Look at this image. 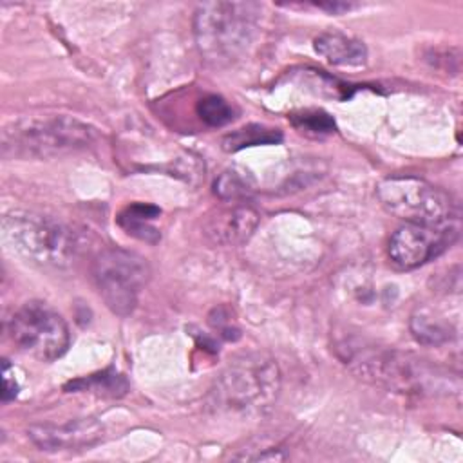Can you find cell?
I'll use <instances>...</instances> for the list:
<instances>
[{
  "label": "cell",
  "mask_w": 463,
  "mask_h": 463,
  "mask_svg": "<svg viewBox=\"0 0 463 463\" xmlns=\"http://www.w3.org/2000/svg\"><path fill=\"white\" fill-rule=\"evenodd\" d=\"M279 391L280 371L277 362L262 353H248L230 360L213 382L208 402L222 412L264 414L273 407Z\"/></svg>",
  "instance_id": "6da1fadb"
},
{
  "label": "cell",
  "mask_w": 463,
  "mask_h": 463,
  "mask_svg": "<svg viewBox=\"0 0 463 463\" xmlns=\"http://www.w3.org/2000/svg\"><path fill=\"white\" fill-rule=\"evenodd\" d=\"M262 7L255 2H204L194 14L201 56L212 65H230L251 45Z\"/></svg>",
  "instance_id": "7a4b0ae2"
},
{
  "label": "cell",
  "mask_w": 463,
  "mask_h": 463,
  "mask_svg": "<svg viewBox=\"0 0 463 463\" xmlns=\"http://www.w3.org/2000/svg\"><path fill=\"white\" fill-rule=\"evenodd\" d=\"M96 130L71 116H31L2 128V156L7 159H49L90 146Z\"/></svg>",
  "instance_id": "3957f363"
},
{
  "label": "cell",
  "mask_w": 463,
  "mask_h": 463,
  "mask_svg": "<svg viewBox=\"0 0 463 463\" xmlns=\"http://www.w3.org/2000/svg\"><path fill=\"white\" fill-rule=\"evenodd\" d=\"M345 364L369 382L407 394L450 392V378L445 371L427 364L409 353L394 349H376L367 345H347Z\"/></svg>",
  "instance_id": "277c9868"
},
{
  "label": "cell",
  "mask_w": 463,
  "mask_h": 463,
  "mask_svg": "<svg viewBox=\"0 0 463 463\" xmlns=\"http://www.w3.org/2000/svg\"><path fill=\"white\" fill-rule=\"evenodd\" d=\"M4 244L14 255L40 268H69L78 255V241L71 228L52 217L13 210L2 217Z\"/></svg>",
  "instance_id": "5b68a950"
},
{
  "label": "cell",
  "mask_w": 463,
  "mask_h": 463,
  "mask_svg": "<svg viewBox=\"0 0 463 463\" xmlns=\"http://www.w3.org/2000/svg\"><path fill=\"white\" fill-rule=\"evenodd\" d=\"M376 197L385 212L409 222L439 226L452 222L456 206L447 192L414 175H392L376 184Z\"/></svg>",
  "instance_id": "8992f818"
},
{
  "label": "cell",
  "mask_w": 463,
  "mask_h": 463,
  "mask_svg": "<svg viewBox=\"0 0 463 463\" xmlns=\"http://www.w3.org/2000/svg\"><path fill=\"white\" fill-rule=\"evenodd\" d=\"M94 286L105 306L118 317H128L150 279L145 257L125 248L101 250L90 266Z\"/></svg>",
  "instance_id": "52a82bcc"
},
{
  "label": "cell",
  "mask_w": 463,
  "mask_h": 463,
  "mask_svg": "<svg viewBox=\"0 0 463 463\" xmlns=\"http://www.w3.org/2000/svg\"><path fill=\"white\" fill-rule=\"evenodd\" d=\"M7 335L18 351L38 362L60 358L71 342L63 317L42 300L22 304L7 320Z\"/></svg>",
  "instance_id": "ba28073f"
},
{
  "label": "cell",
  "mask_w": 463,
  "mask_h": 463,
  "mask_svg": "<svg viewBox=\"0 0 463 463\" xmlns=\"http://www.w3.org/2000/svg\"><path fill=\"white\" fill-rule=\"evenodd\" d=\"M458 237V226L452 222L439 226L405 224L389 239L387 253L400 269H414L445 251Z\"/></svg>",
  "instance_id": "9c48e42d"
},
{
  "label": "cell",
  "mask_w": 463,
  "mask_h": 463,
  "mask_svg": "<svg viewBox=\"0 0 463 463\" xmlns=\"http://www.w3.org/2000/svg\"><path fill=\"white\" fill-rule=\"evenodd\" d=\"M29 439L45 452L89 450L105 438V429L94 418H76L63 423H36L27 429Z\"/></svg>",
  "instance_id": "30bf717a"
},
{
  "label": "cell",
  "mask_w": 463,
  "mask_h": 463,
  "mask_svg": "<svg viewBox=\"0 0 463 463\" xmlns=\"http://www.w3.org/2000/svg\"><path fill=\"white\" fill-rule=\"evenodd\" d=\"M259 213L248 204H232L210 213L203 224L204 235L219 246L242 244L259 224Z\"/></svg>",
  "instance_id": "8fae6325"
},
{
  "label": "cell",
  "mask_w": 463,
  "mask_h": 463,
  "mask_svg": "<svg viewBox=\"0 0 463 463\" xmlns=\"http://www.w3.org/2000/svg\"><path fill=\"white\" fill-rule=\"evenodd\" d=\"M315 51L329 63L340 67H360L367 61L364 42L344 33H322L315 38Z\"/></svg>",
  "instance_id": "7c38bea8"
},
{
  "label": "cell",
  "mask_w": 463,
  "mask_h": 463,
  "mask_svg": "<svg viewBox=\"0 0 463 463\" xmlns=\"http://www.w3.org/2000/svg\"><path fill=\"white\" fill-rule=\"evenodd\" d=\"M161 210L154 204L146 203H134L128 204L119 215H118V224L132 237L145 241V242H157L159 241V232L156 226H152V221L159 217Z\"/></svg>",
  "instance_id": "4fadbf2b"
},
{
  "label": "cell",
  "mask_w": 463,
  "mask_h": 463,
  "mask_svg": "<svg viewBox=\"0 0 463 463\" xmlns=\"http://www.w3.org/2000/svg\"><path fill=\"white\" fill-rule=\"evenodd\" d=\"M282 139L280 130L269 128L264 125H248L242 128H237L222 137V148L226 152H239L246 146H257V145H273Z\"/></svg>",
  "instance_id": "5bb4252c"
},
{
  "label": "cell",
  "mask_w": 463,
  "mask_h": 463,
  "mask_svg": "<svg viewBox=\"0 0 463 463\" xmlns=\"http://www.w3.org/2000/svg\"><path fill=\"white\" fill-rule=\"evenodd\" d=\"M411 331L414 338L423 345H441L450 338V331L443 320L436 318L430 311L425 309H418L411 317Z\"/></svg>",
  "instance_id": "9a60e30c"
},
{
  "label": "cell",
  "mask_w": 463,
  "mask_h": 463,
  "mask_svg": "<svg viewBox=\"0 0 463 463\" xmlns=\"http://www.w3.org/2000/svg\"><path fill=\"white\" fill-rule=\"evenodd\" d=\"M65 389L89 391V392H96V394H103V396H121L127 392L128 383L118 373H101V374H92L87 378L74 380Z\"/></svg>",
  "instance_id": "2e32d148"
},
{
  "label": "cell",
  "mask_w": 463,
  "mask_h": 463,
  "mask_svg": "<svg viewBox=\"0 0 463 463\" xmlns=\"http://www.w3.org/2000/svg\"><path fill=\"white\" fill-rule=\"evenodd\" d=\"M197 114L208 127H224L235 119V109L217 94L204 96L197 103Z\"/></svg>",
  "instance_id": "e0dca14e"
},
{
  "label": "cell",
  "mask_w": 463,
  "mask_h": 463,
  "mask_svg": "<svg viewBox=\"0 0 463 463\" xmlns=\"http://www.w3.org/2000/svg\"><path fill=\"white\" fill-rule=\"evenodd\" d=\"M293 127L306 136H326L335 132V119L318 109L300 110L289 116Z\"/></svg>",
  "instance_id": "ac0fdd59"
},
{
  "label": "cell",
  "mask_w": 463,
  "mask_h": 463,
  "mask_svg": "<svg viewBox=\"0 0 463 463\" xmlns=\"http://www.w3.org/2000/svg\"><path fill=\"white\" fill-rule=\"evenodd\" d=\"M213 192L221 201H239L248 194V184L237 172L226 170L215 179Z\"/></svg>",
  "instance_id": "d6986e66"
},
{
  "label": "cell",
  "mask_w": 463,
  "mask_h": 463,
  "mask_svg": "<svg viewBox=\"0 0 463 463\" xmlns=\"http://www.w3.org/2000/svg\"><path fill=\"white\" fill-rule=\"evenodd\" d=\"M2 380H4L2 400L9 402V400H13L18 394V383L14 380V371L11 369L7 360H4V365H2Z\"/></svg>",
  "instance_id": "ffe728a7"
},
{
  "label": "cell",
  "mask_w": 463,
  "mask_h": 463,
  "mask_svg": "<svg viewBox=\"0 0 463 463\" xmlns=\"http://www.w3.org/2000/svg\"><path fill=\"white\" fill-rule=\"evenodd\" d=\"M315 5L320 7V9H326V11L333 13V14H340V13L349 11V9L354 7V5L349 4V2H326V4H315Z\"/></svg>",
  "instance_id": "44dd1931"
}]
</instances>
